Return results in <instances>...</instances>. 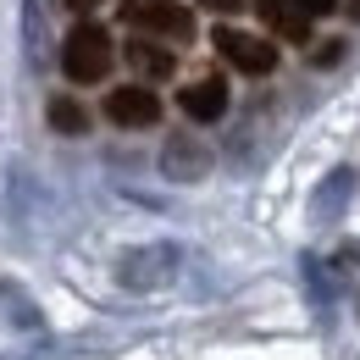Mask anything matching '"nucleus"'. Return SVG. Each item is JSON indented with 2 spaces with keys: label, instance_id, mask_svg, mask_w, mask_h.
I'll return each instance as SVG.
<instances>
[{
  "label": "nucleus",
  "instance_id": "nucleus-8",
  "mask_svg": "<svg viewBox=\"0 0 360 360\" xmlns=\"http://www.w3.org/2000/svg\"><path fill=\"white\" fill-rule=\"evenodd\" d=\"M45 122L56 128V134H67V139H84L94 128L89 105H84V100H72V94H50V100H45Z\"/></svg>",
  "mask_w": 360,
  "mask_h": 360
},
{
  "label": "nucleus",
  "instance_id": "nucleus-5",
  "mask_svg": "<svg viewBox=\"0 0 360 360\" xmlns=\"http://www.w3.org/2000/svg\"><path fill=\"white\" fill-rule=\"evenodd\" d=\"M178 111L194 122V128L222 122V117H227V78H222V72H205V78L183 84V89H178Z\"/></svg>",
  "mask_w": 360,
  "mask_h": 360
},
{
  "label": "nucleus",
  "instance_id": "nucleus-7",
  "mask_svg": "<svg viewBox=\"0 0 360 360\" xmlns=\"http://www.w3.org/2000/svg\"><path fill=\"white\" fill-rule=\"evenodd\" d=\"M261 22L271 28V39H288V45H311V17H300L288 0H255Z\"/></svg>",
  "mask_w": 360,
  "mask_h": 360
},
{
  "label": "nucleus",
  "instance_id": "nucleus-3",
  "mask_svg": "<svg viewBox=\"0 0 360 360\" xmlns=\"http://www.w3.org/2000/svg\"><path fill=\"white\" fill-rule=\"evenodd\" d=\"M211 45H217V56H222L233 72H244V78H271V72H277V39H266V34H250V28L222 22V28L211 34Z\"/></svg>",
  "mask_w": 360,
  "mask_h": 360
},
{
  "label": "nucleus",
  "instance_id": "nucleus-10",
  "mask_svg": "<svg viewBox=\"0 0 360 360\" xmlns=\"http://www.w3.org/2000/svg\"><path fill=\"white\" fill-rule=\"evenodd\" d=\"M288 6H294V11H300V17H333V11H338V0H288Z\"/></svg>",
  "mask_w": 360,
  "mask_h": 360
},
{
  "label": "nucleus",
  "instance_id": "nucleus-11",
  "mask_svg": "<svg viewBox=\"0 0 360 360\" xmlns=\"http://www.w3.org/2000/svg\"><path fill=\"white\" fill-rule=\"evenodd\" d=\"M333 61H344V39H327V45H316V67H333Z\"/></svg>",
  "mask_w": 360,
  "mask_h": 360
},
{
  "label": "nucleus",
  "instance_id": "nucleus-14",
  "mask_svg": "<svg viewBox=\"0 0 360 360\" xmlns=\"http://www.w3.org/2000/svg\"><path fill=\"white\" fill-rule=\"evenodd\" d=\"M349 17H355V22H360V0H355V6H349Z\"/></svg>",
  "mask_w": 360,
  "mask_h": 360
},
{
  "label": "nucleus",
  "instance_id": "nucleus-4",
  "mask_svg": "<svg viewBox=\"0 0 360 360\" xmlns=\"http://www.w3.org/2000/svg\"><path fill=\"white\" fill-rule=\"evenodd\" d=\"M161 94H155V84H111L105 89V100H100V117L111 122V128H128V134H139V128H155L161 122Z\"/></svg>",
  "mask_w": 360,
  "mask_h": 360
},
{
  "label": "nucleus",
  "instance_id": "nucleus-2",
  "mask_svg": "<svg viewBox=\"0 0 360 360\" xmlns=\"http://www.w3.org/2000/svg\"><path fill=\"white\" fill-rule=\"evenodd\" d=\"M122 22L150 34V39H167V45L194 39V11L183 0H122Z\"/></svg>",
  "mask_w": 360,
  "mask_h": 360
},
{
  "label": "nucleus",
  "instance_id": "nucleus-6",
  "mask_svg": "<svg viewBox=\"0 0 360 360\" xmlns=\"http://www.w3.org/2000/svg\"><path fill=\"white\" fill-rule=\"evenodd\" d=\"M122 61L139 72V84H167L172 72H178V50L167 45V39H150V34H139V39H128V50H122Z\"/></svg>",
  "mask_w": 360,
  "mask_h": 360
},
{
  "label": "nucleus",
  "instance_id": "nucleus-1",
  "mask_svg": "<svg viewBox=\"0 0 360 360\" xmlns=\"http://www.w3.org/2000/svg\"><path fill=\"white\" fill-rule=\"evenodd\" d=\"M111 67H117L111 28H105V22H94V17H78V22L67 28V39H61V72H67V84H78V89L105 84V78H111Z\"/></svg>",
  "mask_w": 360,
  "mask_h": 360
},
{
  "label": "nucleus",
  "instance_id": "nucleus-9",
  "mask_svg": "<svg viewBox=\"0 0 360 360\" xmlns=\"http://www.w3.org/2000/svg\"><path fill=\"white\" fill-rule=\"evenodd\" d=\"M167 172L194 178V172H205V155H194V150H188V139H172V144H167Z\"/></svg>",
  "mask_w": 360,
  "mask_h": 360
},
{
  "label": "nucleus",
  "instance_id": "nucleus-13",
  "mask_svg": "<svg viewBox=\"0 0 360 360\" xmlns=\"http://www.w3.org/2000/svg\"><path fill=\"white\" fill-rule=\"evenodd\" d=\"M61 6H67V11H78V17H89L94 6H105V0H61Z\"/></svg>",
  "mask_w": 360,
  "mask_h": 360
},
{
  "label": "nucleus",
  "instance_id": "nucleus-12",
  "mask_svg": "<svg viewBox=\"0 0 360 360\" xmlns=\"http://www.w3.org/2000/svg\"><path fill=\"white\" fill-rule=\"evenodd\" d=\"M200 11H217V17H233V11H244V0H194Z\"/></svg>",
  "mask_w": 360,
  "mask_h": 360
}]
</instances>
